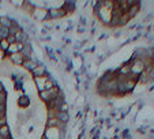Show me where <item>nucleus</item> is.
Returning a JSON list of instances; mask_svg holds the SVG:
<instances>
[{"mask_svg":"<svg viewBox=\"0 0 154 139\" xmlns=\"http://www.w3.org/2000/svg\"><path fill=\"white\" fill-rule=\"evenodd\" d=\"M60 89H59V86H55V87H52V89L49 90H44V91H40L38 93V97L40 100L44 101V102H50L52 100H55V98H58L59 96H60Z\"/></svg>","mask_w":154,"mask_h":139,"instance_id":"1","label":"nucleus"},{"mask_svg":"<svg viewBox=\"0 0 154 139\" xmlns=\"http://www.w3.org/2000/svg\"><path fill=\"white\" fill-rule=\"evenodd\" d=\"M128 63H130V66H131V75H134V76H140V75L145 72L146 63H145L143 60L131 57V60H130Z\"/></svg>","mask_w":154,"mask_h":139,"instance_id":"2","label":"nucleus"},{"mask_svg":"<svg viewBox=\"0 0 154 139\" xmlns=\"http://www.w3.org/2000/svg\"><path fill=\"white\" fill-rule=\"evenodd\" d=\"M67 12L63 10V6L61 7H50L48 8V21H52V19H59L65 17Z\"/></svg>","mask_w":154,"mask_h":139,"instance_id":"3","label":"nucleus"},{"mask_svg":"<svg viewBox=\"0 0 154 139\" xmlns=\"http://www.w3.org/2000/svg\"><path fill=\"white\" fill-rule=\"evenodd\" d=\"M33 18L38 22H47L48 21V8H34L33 11Z\"/></svg>","mask_w":154,"mask_h":139,"instance_id":"4","label":"nucleus"},{"mask_svg":"<svg viewBox=\"0 0 154 139\" xmlns=\"http://www.w3.org/2000/svg\"><path fill=\"white\" fill-rule=\"evenodd\" d=\"M65 125L67 124H63L60 120H58L56 117H48L47 119V127L48 128H59V130H63L65 131Z\"/></svg>","mask_w":154,"mask_h":139,"instance_id":"5","label":"nucleus"},{"mask_svg":"<svg viewBox=\"0 0 154 139\" xmlns=\"http://www.w3.org/2000/svg\"><path fill=\"white\" fill-rule=\"evenodd\" d=\"M21 55L23 56L25 60H29V59H32L33 57V46H32V44H30V41L29 42H26V44H23V48H22V50H21Z\"/></svg>","mask_w":154,"mask_h":139,"instance_id":"6","label":"nucleus"},{"mask_svg":"<svg viewBox=\"0 0 154 139\" xmlns=\"http://www.w3.org/2000/svg\"><path fill=\"white\" fill-rule=\"evenodd\" d=\"M139 11H140V3L135 0V3L131 4V6L128 7V11H127V14H128L130 19L135 18L136 15H138V12H139Z\"/></svg>","mask_w":154,"mask_h":139,"instance_id":"7","label":"nucleus"},{"mask_svg":"<svg viewBox=\"0 0 154 139\" xmlns=\"http://www.w3.org/2000/svg\"><path fill=\"white\" fill-rule=\"evenodd\" d=\"M33 76L34 78H41V76H47V67L44 64H41V63H38V66H37L34 70L32 71Z\"/></svg>","mask_w":154,"mask_h":139,"instance_id":"8","label":"nucleus"},{"mask_svg":"<svg viewBox=\"0 0 154 139\" xmlns=\"http://www.w3.org/2000/svg\"><path fill=\"white\" fill-rule=\"evenodd\" d=\"M32 101H30V97L27 94H22V96L18 97V107L25 109V108H29Z\"/></svg>","mask_w":154,"mask_h":139,"instance_id":"9","label":"nucleus"},{"mask_svg":"<svg viewBox=\"0 0 154 139\" xmlns=\"http://www.w3.org/2000/svg\"><path fill=\"white\" fill-rule=\"evenodd\" d=\"M22 48H23V44H21V42L10 44L8 50L6 52V53H8V56H10V55H14V53H19V52L22 50Z\"/></svg>","mask_w":154,"mask_h":139,"instance_id":"10","label":"nucleus"},{"mask_svg":"<svg viewBox=\"0 0 154 139\" xmlns=\"http://www.w3.org/2000/svg\"><path fill=\"white\" fill-rule=\"evenodd\" d=\"M48 78H49L48 75L47 76H41V78H34V83H36L37 89H38V93L45 90V83H47Z\"/></svg>","mask_w":154,"mask_h":139,"instance_id":"11","label":"nucleus"},{"mask_svg":"<svg viewBox=\"0 0 154 139\" xmlns=\"http://www.w3.org/2000/svg\"><path fill=\"white\" fill-rule=\"evenodd\" d=\"M22 66H23V68H25V70H27V71L32 72L33 70H34V68L38 66V61H37L36 59H33V57H32V59H29V60L23 61V64H22Z\"/></svg>","mask_w":154,"mask_h":139,"instance_id":"12","label":"nucleus"},{"mask_svg":"<svg viewBox=\"0 0 154 139\" xmlns=\"http://www.w3.org/2000/svg\"><path fill=\"white\" fill-rule=\"evenodd\" d=\"M10 61L14 66H22L23 64V61H25V59H23V56H22L21 52H19V53L10 55Z\"/></svg>","mask_w":154,"mask_h":139,"instance_id":"13","label":"nucleus"},{"mask_svg":"<svg viewBox=\"0 0 154 139\" xmlns=\"http://www.w3.org/2000/svg\"><path fill=\"white\" fill-rule=\"evenodd\" d=\"M56 119H58V120H60L63 124H68V121H70V115H68V112L59 111L58 115H56Z\"/></svg>","mask_w":154,"mask_h":139,"instance_id":"14","label":"nucleus"},{"mask_svg":"<svg viewBox=\"0 0 154 139\" xmlns=\"http://www.w3.org/2000/svg\"><path fill=\"white\" fill-rule=\"evenodd\" d=\"M0 136H1L3 139L11 138V131H10V127H8V124L1 125V127H0Z\"/></svg>","mask_w":154,"mask_h":139,"instance_id":"15","label":"nucleus"},{"mask_svg":"<svg viewBox=\"0 0 154 139\" xmlns=\"http://www.w3.org/2000/svg\"><path fill=\"white\" fill-rule=\"evenodd\" d=\"M22 10L27 12V14H33V11H34V6H33V1H23L22 4Z\"/></svg>","mask_w":154,"mask_h":139,"instance_id":"16","label":"nucleus"},{"mask_svg":"<svg viewBox=\"0 0 154 139\" xmlns=\"http://www.w3.org/2000/svg\"><path fill=\"white\" fill-rule=\"evenodd\" d=\"M0 25L3 26V27H11V25H12V19L10 18V17H0Z\"/></svg>","mask_w":154,"mask_h":139,"instance_id":"17","label":"nucleus"},{"mask_svg":"<svg viewBox=\"0 0 154 139\" xmlns=\"http://www.w3.org/2000/svg\"><path fill=\"white\" fill-rule=\"evenodd\" d=\"M8 36H10V29L8 27H0V38L1 40H7Z\"/></svg>","mask_w":154,"mask_h":139,"instance_id":"18","label":"nucleus"},{"mask_svg":"<svg viewBox=\"0 0 154 139\" xmlns=\"http://www.w3.org/2000/svg\"><path fill=\"white\" fill-rule=\"evenodd\" d=\"M8 46H10V44H8L7 40H0V52H7L8 50Z\"/></svg>","mask_w":154,"mask_h":139,"instance_id":"19","label":"nucleus"},{"mask_svg":"<svg viewBox=\"0 0 154 139\" xmlns=\"http://www.w3.org/2000/svg\"><path fill=\"white\" fill-rule=\"evenodd\" d=\"M7 102V91L3 90V91H0V105H6Z\"/></svg>","mask_w":154,"mask_h":139,"instance_id":"20","label":"nucleus"},{"mask_svg":"<svg viewBox=\"0 0 154 139\" xmlns=\"http://www.w3.org/2000/svg\"><path fill=\"white\" fill-rule=\"evenodd\" d=\"M7 41H8V44H14V42H17V40H15V36H8V38H7Z\"/></svg>","mask_w":154,"mask_h":139,"instance_id":"21","label":"nucleus"},{"mask_svg":"<svg viewBox=\"0 0 154 139\" xmlns=\"http://www.w3.org/2000/svg\"><path fill=\"white\" fill-rule=\"evenodd\" d=\"M3 90H4V86H3V83L0 82V91H3Z\"/></svg>","mask_w":154,"mask_h":139,"instance_id":"22","label":"nucleus"},{"mask_svg":"<svg viewBox=\"0 0 154 139\" xmlns=\"http://www.w3.org/2000/svg\"><path fill=\"white\" fill-rule=\"evenodd\" d=\"M0 139H3V138H1V136H0Z\"/></svg>","mask_w":154,"mask_h":139,"instance_id":"23","label":"nucleus"}]
</instances>
